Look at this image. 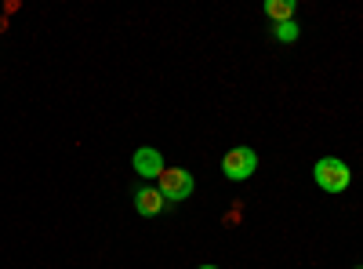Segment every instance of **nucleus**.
Returning <instances> with one entry per match:
<instances>
[{
    "instance_id": "f257e3e1",
    "label": "nucleus",
    "mask_w": 363,
    "mask_h": 269,
    "mask_svg": "<svg viewBox=\"0 0 363 269\" xmlns=\"http://www.w3.org/2000/svg\"><path fill=\"white\" fill-rule=\"evenodd\" d=\"M313 178H316V186H320L323 193H345L349 182H352V171H349V164L338 160V157H320V160L313 164Z\"/></svg>"
},
{
    "instance_id": "f03ea898",
    "label": "nucleus",
    "mask_w": 363,
    "mask_h": 269,
    "mask_svg": "<svg viewBox=\"0 0 363 269\" xmlns=\"http://www.w3.org/2000/svg\"><path fill=\"white\" fill-rule=\"evenodd\" d=\"M255 168H258V153L251 146H233L222 157V175L229 178V182H247V178L255 175Z\"/></svg>"
},
{
    "instance_id": "7ed1b4c3",
    "label": "nucleus",
    "mask_w": 363,
    "mask_h": 269,
    "mask_svg": "<svg viewBox=\"0 0 363 269\" xmlns=\"http://www.w3.org/2000/svg\"><path fill=\"white\" fill-rule=\"evenodd\" d=\"M157 190L164 193L167 204H182V200H189V197H193L196 182H193V175H189L186 168H167V171L157 178Z\"/></svg>"
},
{
    "instance_id": "20e7f679",
    "label": "nucleus",
    "mask_w": 363,
    "mask_h": 269,
    "mask_svg": "<svg viewBox=\"0 0 363 269\" xmlns=\"http://www.w3.org/2000/svg\"><path fill=\"white\" fill-rule=\"evenodd\" d=\"M131 164H135V175H142L145 182H157V178L167 171L164 153H160V149H153V146H138L135 157H131Z\"/></svg>"
},
{
    "instance_id": "39448f33",
    "label": "nucleus",
    "mask_w": 363,
    "mask_h": 269,
    "mask_svg": "<svg viewBox=\"0 0 363 269\" xmlns=\"http://www.w3.org/2000/svg\"><path fill=\"white\" fill-rule=\"evenodd\" d=\"M164 207H167V200H164V193L157 186H138L135 190V212L142 219H157Z\"/></svg>"
},
{
    "instance_id": "423d86ee",
    "label": "nucleus",
    "mask_w": 363,
    "mask_h": 269,
    "mask_svg": "<svg viewBox=\"0 0 363 269\" xmlns=\"http://www.w3.org/2000/svg\"><path fill=\"white\" fill-rule=\"evenodd\" d=\"M265 15L272 18V22H291L294 18V0H265Z\"/></svg>"
},
{
    "instance_id": "0eeeda50",
    "label": "nucleus",
    "mask_w": 363,
    "mask_h": 269,
    "mask_svg": "<svg viewBox=\"0 0 363 269\" xmlns=\"http://www.w3.org/2000/svg\"><path fill=\"white\" fill-rule=\"evenodd\" d=\"M298 33H301V26H298L294 18L277 26V40H280V44H294V40H298Z\"/></svg>"
},
{
    "instance_id": "6e6552de",
    "label": "nucleus",
    "mask_w": 363,
    "mask_h": 269,
    "mask_svg": "<svg viewBox=\"0 0 363 269\" xmlns=\"http://www.w3.org/2000/svg\"><path fill=\"white\" fill-rule=\"evenodd\" d=\"M200 269H218V265H200Z\"/></svg>"
}]
</instances>
